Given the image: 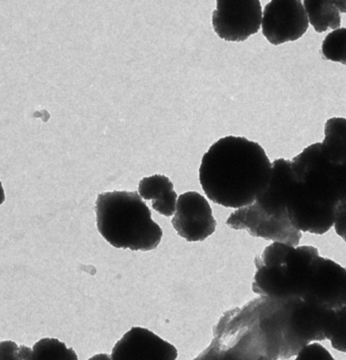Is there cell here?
I'll return each mask as SVG.
<instances>
[{
	"label": "cell",
	"mask_w": 346,
	"mask_h": 360,
	"mask_svg": "<svg viewBox=\"0 0 346 360\" xmlns=\"http://www.w3.org/2000/svg\"><path fill=\"white\" fill-rule=\"evenodd\" d=\"M95 214L100 234L114 248L149 252L161 243L163 230L138 191L100 193Z\"/></svg>",
	"instance_id": "obj_3"
},
{
	"label": "cell",
	"mask_w": 346,
	"mask_h": 360,
	"mask_svg": "<svg viewBox=\"0 0 346 360\" xmlns=\"http://www.w3.org/2000/svg\"><path fill=\"white\" fill-rule=\"evenodd\" d=\"M336 176L340 200H346V161L337 165Z\"/></svg>",
	"instance_id": "obj_21"
},
{
	"label": "cell",
	"mask_w": 346,
	"mask_h": 360,
	"mask_svg": "<svg viewBox=\"0 0 346 360\" xmlns=\"http://www.w3.org/2000/svg\"><path fill=\"white\" fill-rule=\"evenodd\" d=\"M302 298L327 309L346 307V268L319 255Z\"/></svg>",
	"instance_id": "obj_8"
},
{
	"label": "cell",
	"mask_w": 346,
	"mask_h": 360,
	"mask_svg": "<svg viewBox=\"0 0 346 360\" xmlns=\"http://www.w3.org/2000/svg\"><path fill=\"white\" fill-rule=\"evenodd\" d=\"M272 163L258 143L244 136H225L202 157L199 181L209 200L225 208L249 206L272 175Z\"/></svg>",
	"instance_id": "obj_1"
},
{
	"label": "cell",
	"mask_w": 346,
	"mask_h": 360,
	"mask_svg": "<svg viewBox=\"0 0 346 360\" xmlns=\"http://www.w3.org/2000/svg\"><path fill=\"white\" fill-rule=\"evenodd\" d=\"M323 151L333 164L346 161V118H330L325 124Z\"/></svg>",
	"instance_id": "obj_14"
},
{
	"label": "cell",
	"mask_w": 346,
	"mask_h": 360,
	"mask_svg": "<svg viewBox=\"0 0 346 360\" xmlns=\"http://www.w3.org/2000/svg\"><path fill=\"white\" fill-rule=\"evenodd\" d=\"M336 167L321 143L309 146L291 160L286 211L295 229L323 236L333 227L334 209L340 200Z\"/></svg>",
	"instance_id": "obj_2"
},
{
	"label": "cell",
	"mask_w": 346,
	"mask_h": 360,
	"mask_svg": "<svg viewBox=\"0 0 346 360\" xmlns=\"http://www.w3.org/2000/svg\"><path fill=\"white\" fill-rule=\"evenodd\" d=\"M4 200H6V193H4V188H2L1 181H0V206L4 204Z\"/></svg>",
	"instance_id": "obj_22"
},
{
	"label": "cell",
	"mask_w": 346,
	"mask_h": 360,
	"mask_svg": "<svg viewBox=\"0 0 346 360\" xmlns=\"http://www.w3.org/2000/svg\"><path fill=\"white\" fill-rule=\"evenodd\" d=\"M318 256L319 250L311 245L293 247L274 241L255 257L252 290L265 297L302 298Z\"/></svg>",
	"instance_id": "obj_4"
},
{
	"label": "cell",
	"mask_w": 346,
	"mask_h": 360,
	"mask_svg": "<svg viewBox=\"0 0 346 360\" xmlns=\"http://www.w3.org/2000/svg\"><path fill=\"white\" fill-rule=\"evenodd\" d=\"M310 25L317 33L340 28V13H346V0H304Z\"/></svg>",
	"instance_id": "obj_13"
},
{
	"label": "cell",
	"mask_w": 346,
	"mask_h": 360,
	"mask_svg": "<svg viewBox=\"0 0 346 360\" xmlns=\"http://www.w3.org/2000/svg\"><path fill=\"white\" fill-rule=\"evenodd\" d=\"M138 193L141 199L152 200L154 211L166 217H171L176 212L178 195L168 177L156 174L145 177L138 184Z\"/></svg>",
	"instance_id": "obj_12"
},
{
	"label": "cell",
	"mask_w": 346,
	"mask_h": 360,
	"mask_svg": "<svg viewBox=\"0 0 346 360\" xmlns=\"http://www.w3.org/2000/svg\"><path fill=\"white\" fill-rule=\"evenodd\" d=\"M298 360H333V356L330 354L329 351L317 343H309L308 345L305 346L302 350L298 353Z\"/></svg>",
	"instance_id": "obj_18"
},
{
	"label": "cell",
	"mask_w": 346,
	"mask_h": 360,
	"mask_svg": "<svg viewBox=\"0 0 346 360\" xmlns=\"http://www.w3.org/2000/svg\"><path fill=\"white\" fill-rule=\"evenodd\" d=\"M176 347L145 328L133 327L114 346L111 359L175 360Z\"/></svg>",
	"instance_id": "obj_10"
},
{
	"label": "cell",
	"mask_w": 346,
	"mask_h": 360,
	"mask_svg": "<svg viewBox=\"0 0 346 360\" xmlns=\"http://www.w3.org/2000/svg\"><path fill=\"white\" fill-rule=\"evenodd\" d=\"M334 229L346 243V200H340L334 209Z\"/></svg>",
	"instance_id": "obj_19"
},
{
	"label": "cell",
	"mask_w": 346,
	"mask_h": 360,
	"mask_svg": "<svg viewBox=\"0 0 346 360\" xmlns=\"http://www.w3.org/2000/svg\"><path fill=\"white\" fill-rule=\"evenodd\" d=\"M172 224L177 233L188 243L206 240L215 233L216 228L211 205L197 191L179 195Z\"/></svg>",
	"instance_id": "obj_9"
},
{
	"label": "cell",
	"mask_w": 346,
	"mask_h": 360,
	"mask_svg": "<svg viewBox=\"0 0 346 360\" xmlns=\"http://www.w3.org/2000/svg\"><path fill=\"white\" fill-rule=\"evenodd\" d=\"M302 0H272L262 13V33L272 45L299 40L309 29Z\"/></svg>",
	"instance_id": "obj_6"
},
{
	"label": "cell",
	"mask_w": 346,
	"mask_h": 360,
	"mask_svg": "<svg viewBox=\"0 0 346 360\" xmlns=\"http://www.w3.org/2000/svg\"><path fill=\"white\" fill-rule=\"evenodd\" d=\"M323 58L346 65V28H338L328 34L321 48Z\"/></svg>",
	"instance_id": "obj_16"
},
{
	"label": "cell",
	"mask_w": 346,
	"mask_h": 360,
	"mask_svg": "<svg viewBox=\"0 0 346 360\" xmlns=\"http://www.w3.org/2000/svg\"><path fill=\"white\" fill-rule=\"evenodd\" d=\"M336 321L329 341L332 347L346 353V307L335 309Z\"/></svg>",
	"instance_id": "obj_17"
},
{
	"label": "cell",
	"mask_w": 346,
	"mask_h": 360,
	"mask_svg": "<svg viewBox=\"0 0 346 360\" xmlns=\"http://www.w3.org/2000/svg\"><path fill=\"white\" fill-rule=\"evenodd\" d=\"M262 13L260 0H216L213 30L222 40L243 42L258 33Z\"/></svg>",
	"instance_id": "obj_5"
},
{
	"label": "cell",
	"mask_w": 346,
	"mask_h": 360,
	"mask_svg": "<svg viewBox=\"0 0 346 360\" xmlns=\"http://www.w3.org/2000/svg\"><path fill=\"white\" fill-rule=\"evenodd\" d=\"M32 359H69L76 360L77 355L68 349L65 344L57 339H42L34 345Z\"/></svg>",
	"instance_id": "obj_15"
},
{
	"label": "cell",
	"mask_w": 346,
	"mask_h": 360,
	"mask_svg": "<svg viewBox=\"0 0 346 360\" xmlns=\"http://www.w3.org/2000/svg\"><path fill=\"white\" fill-rule=\"evenodd\" d=\"M232 229L246 230L254 237L265 240L279 241L298 247L302 239V231L295 229L290 219L273 217L260 208L256 202L249 206L236 209L227 220Z\"/></svg>",
	"instance_id": "obj_7"
},
{
	"label": "cell",
	"mask_w": 346,
	"mask_h": 360,
	"mask_svg": "<svg viewBox=\"0 0 346 360\" xmlns=\"http://www.w3.org/2000/svg\"><path fill=\"white\" fill-rule=\"evenodd\" d=\"M20 350L13 342H4L0 344V359H20Z\"/></svg>",
	"instance_id": "obj_20"
},
{
	"label": "cell",
	"mask_w": 346,
	"mask_h": 360,
	"mask_svg": "<svg viewBox=\"0 0 346 360\" xmlns=\"http://www.w3.org/2000/svg\"><path fill=\"white\" fill-rule=\"evenodd\" d=\"M293 180L291 161L277 159L272 163V175L265 190L255 202L268 215L290 219L286 211V195Z\"/></svg>",
	"instance_id": "obj_11"
}]
</instances>
